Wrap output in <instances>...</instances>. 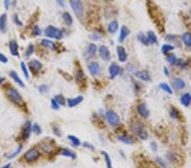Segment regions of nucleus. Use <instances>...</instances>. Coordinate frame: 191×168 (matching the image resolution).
Instances as JSON below:
<instances>
[{"label": "nucleus", "mask_w": 191, "mask_h": 168, "mask_svg": "<svg viewBox=\"0 0 191 168\" xmlns=\"http://www.w3.org/2000/svg\"><path fill=\"white\" fill-rule=\"evenodd\" d=\"M151 148L152 149V150L154 151V152H156V151L157 150V145H156V144L155 142H151Z\"/></svg>", "instance_id": "5fc2aeb1"}, {"label": "nucleus", "mask_w": 191, "mask_h": 168, "mask_svg": "<svg viewBox=\"0 0 191 168\" xmlns=\"http://www.w3.org/2000/svg\"><path fill=\"white\" fill-rule=\"evenodd\" d=\"M134 76L138 79L144 81V82H149L151 80V76L147 71H138V72H135Z\"/></svg>", "instance_id": "f3484780"}, {"label": "nucleus", "mask_w": 191, "mask_h": 168, "mask_svg": "<svg viewBox=\"0 0 191 168\" xmlns=\"http://www.w3.org/2000/svg\"><path fill=\"white\" fill-rule=\"evenodd\" d=\"M60 154L64 156H66V157H69V158H71V159H76V154L72 150H71L70 149H67V148H65V149H62L60 150Z\"/></svg>", "instance_id": "393cba45"}, {"label": "nucleus", "mask_w": 191, "mask_h": 168, "mask_svg": "<svg viewBox=\"0 0 191 168\" xmlns=\"http://www.w3.org/2000/svg\"><path fill=\"white\" fill-rule=\"evenodd\" d=\"M83 78V73L82 71H79L76 73V80L77 81H82Z\"/></svg>", "instance_id": "603ef678"}, {"label": "nucleus", "mask_w": 191, "mask_h": 168, "mask_svg": "<svg viewBox=\"0 0 191 168\" xmlns=\"http://www.w3.org/2000/svg\"><path fill=\"white\" fill-rule=\"evenodd\" d=\"M99 56H100V58L102 59L103 60H105V61L110 60V59H111V52H110V49H109V48L107 46H105V45L99 46Z\"/></svg>", "instance_id": "0eeeda50"}, {"label": "nucleus", "mask_w": 191, "mask_h": 168, "mask_svg": "<svg viewBox=\"0 0 191 168\" xmlns=\"http://www.w3.org/2000/svg\"><path fill=\"white\" fill-rule=\"evenodd\" d=\"M119 141L122 142L126 144H132L133 143V137H130L128 135H122V136H120L118 137Z\"/></svg>", "instance_id": "c85d7f7f"}, {"label": "nucleus", "mask_w": 191, "mask_h": 168, "mask_svg": "<svg viewBox=\"0 0 191 168\" xmlns=\"http://www.w3.org/2000/svg\"><path fill=\"white\" fill-rule=\"evenodd\" d=\"M41 44L43 46H44L45 48L47 49H49L50 50H56V46L54 44V43H53L52 41H50L49 39H43Z\"/></svg>", "instance_id": "5701e85b"}, {"label": "nucleus", "mask_w": 191, "mask_h": 168, "mask_svg": "<svg viewBox=\"0 0 191 168\" xmlns=\"http://www.w3.org/2000/svg\"><path fill=\"white\" fill-rule=\"evenodd\" d=\"M54 99L56 100V102L58 103L59 105H65V104H66V99H65V98L63 97V95L61 94H58V95H56L55 97H54Z\"/></svg>", "instance_id": "c9c22d12"}, {"label": "nucleus", "mask_w": 191, "mask_h": 168, "mask_svg": "<svg viewBox=\"0 0 191 168\" xmlns=\"http://www.w3.org/2000/svg\"><path fill=\"white\" fill-rule=\"evenodd\" d=\"M130 33V31L128 27L126 26H122L121 28V31H120V36H119V42L120 43H123L126 38L128 37V36L129 35Z\"/></svg>", "instance_id": "aec40b11"}, {"label": "nucleus", "mask_w": 191, "mask_h": 168, "mask_svg": "<svg viewBox=\"0 0 191 168\" xmlns=\"http://www.w3.org/2000/svg\"><path fill=\"white\" fill-rule=\"evenodd\" d=\"M102 155H104V157H105V163H106L107 168H113L110 155H108L106 152H105V151H102Z\"/></svg>", "instance_id": "72a5a7b5"}, {"label": "nucleus", "mask_w": 191, "mask_h": 168, "mask_svg": "<svg viewBox=\"0 0 191 168\" xmlns=\"http://www.w3.org/2000/svg\"><path fill=\"white\" fill-rule=\"evenodd\" d=\"M190 14H191V9H190Z\"/></svg>", "instance_id": "e2e57ef3"}, {"label": "nucleus", "mask_w": 191, "mask_h": 168, "mask_svg": "<svg viewBox=\"0 0 191 168\" xmlns=\"http://www.w3.org/2000/svg\"><path fill=\"white\" fill-rule=\"evenodd\" d=\"M175 47L172 44H163L161 46V53H167L172 51V50H174Z\"/></svg>", "instance_id": "2f4dec72"}, {"label": "nucleus", "mask_w": 191, "mask_h": 168, "mask_svg": "<svg viewBox=\"0 0 191 168\" xmlns=\"http://www.w3.org/2000/svg\"><path fill=\"white\" fill-rule=\"evenodd\" d=\"M9 52L10 53L13 55V56H16V57H19V46H18V44L16 41L15 40H12L9 42Z\"/></svg>", "instance_id": "4468645a"}, {"label": "nucleus", "mask_w": 191, "mask_h": 168, "mask_svg": "<svg viewBox=\"0 0 191 168\" xmlns=\"http://www.w3.org/2000/svg\"><path fill=\"white\" fill-rule=\"evenodd\" d=\"M62 19H63V21H64V23H65L66 26H71V24H72V22H73L72 17H71V15L68 13V12H65V13H63Z\"/></svg>", "instance_id": "bb28decb"}, {"label": "nucleus", "mask_w": 191, "mask_h": 168, "mask_svg": "<svg viewBox=\"0 0 191 168\" xmlns=\"http://www.w3.org/2000/svg\"><path fill=\"white\" fill-rule=\"evenodd\" d=\"M8 61H9L8 58L6 57L4 53H0V62H2L4 64H6V63H8Z\"/></svg>", "instance_id": "49530a36"}, {"label": "nucleus", "mask_w": 191, "mask_h": 168, "mask_svg": "<svg viewBox=\"0 0 191 168\" xmlns=\"http://www.w3.org/2000/svg\"><path fill=\"white\" fill-rule=\"evenodd\" d=\"M116 52H117V56H118V60L120 62H126L128 60V53L126 52V49L124 47L122 46H117L116 47Z\"/></svg>", "instance_id": "1a4fd4ad"}, {"label": "nucleus", "mask_w": 191, "mask_h": 168, "mask_svg": "<svg viewBox=\"0 0 191 168\" xmlns=\"http://www.w3.org/2000/svg\"><path fill=\"white\" fill-rule=\"evenodd\" d=\"M83 146H84L85 148H88V149L91 150H94L93 145H92L91 144H89L88 142H84V143H83Z\"/></svg>", "instance_id": "3c124183"}, {"label": "nucleus", "mask_w": 191, "mask_h": 168, "mask_svg": "<svg viewBox=\"0 0 191 168\" xmlns=\"http://www.w3.org/2000/svg\"><path fill=\"white\" fill-rule=\"evenodd\" d=\"M101 35L100 34H98V33H93L91 35H89V38L90 39L93 40V41H99V40L101 39Z\"/></svg>", "instance_id": "79ce46f5"}, {"label": "nucleus", "mask_w": 191, "mask_h": 168, "mask_svg": "<svg viewBox=\"0 0 191 168\" xmlns=\"http://www.w3.org/2000/svg\"><path fill=\"white\" fill-rule=\"evenodd\" d=\"M39 156H40L39 151L36 150V149H31L24 155V158L27 162H33V161H35L38 159Z\"/></svg>", "instance_id": "423d86ee"}, {"label": "nucleus", "mask_w": 191, "mask_h": 168, "mask_svg": "<svg viewBox=\"0 0 191 168\" xmlns=\"http://www.w3.org/2000/svg\"><path fill=\"white\" fill-rule=\"evenodd\" d=\"M57 4L61 7H65V1L64 0H56Z\"/></svg>", "instance_id": "4d7b16f0"}, {"label": "nucleus", "mask_w": 191, "mask_h": 168, "mask_svg": "<svg viewBox=\"0 0 191 168\" xmlns=\"http://www.w3.org/2000/svg\"><path fill=\"white\" fill-rule=\"evenodd\" d=\"M5 81V78L3 76H0V85L3 83V82Z\"/></svg>", "instance_id": "052dcab7"}, {"label": "nucleus", "mask_w": 191, "mask_h": 168, "mask_svg": "<svg viewBox=\"0 0 191 168\" xmlns=\"http://www.w3.org/2000/svg\"><path fill=\"white\" fill-rule=\"evenodd\" d=\"M31 129H32V131H33L36 134H37V135H39V134L42 133V129H41L40 126L37 123L33 124V126L31 127Z\"/></svg>", "instance_id": "ea45409f"}, {"label": "nucleus", "mask_w": 191, "mask_h": 168, "mask_svg": "<svg viewBox=\"0 0 191 168\" xmlns=\"http://www.w3.org/2000/svg\"><path fill=\"white\" fill-rule=\"evenodd\" d=\"M83 101V96H77L76 98H71V99H67V105L68 106L73 108V107L78 105L80 103Z\"/></svg>", "instance_id": "2eb2a0df"}, {"label": "nucleus", "mask_w": 191, "mask_h": 168, "mask_svg": "<svg viewBox=\"0 0 191 168\" xmlns=\"http://www.w3.org/2000/svg\"><path fill=\"white\" fill-rule=\"evenodd\" d=\"M7 28V15L6 14H3L0 16V30L2 32H5Z\"/></svg>", "instance_id": "4be33fe9"}, {"label": "nucleus", "mask_w": 191, "mask_h": 168, "mask_svg": "<svg viewBox=\"0 0 191 168\" xmlns=\"http://www.w3.org/2000/svg\"><path fill=\"white\" fill-rule=\"evenodd\" d=\"M51 107H52L53 110H55V111H57V110L60 109V105L56 102V100H55L54 99H53L51 100Z\"/></svg>", "instance_id": "37998d69"}, {"label": "nucleus", "mask_w": 191, "mask_h": 168, "mask_svg": "<svg viewBox=\"0 0 191 168\" xmlns=\"http://www.w3.org/2000/svg\"><path fill=\"white\" fill-rule=\"evenodd\" d=\"M105 118H106L108 123L110 124L112 127H116L120 123V118L118 115L116 114L115 111H108L105 113Z\"/></svg>", "instance_id": "39448f33"}, {"label": "nucleus", "mask_w": 191, "mask_h": 168, "mask_svg": "<svg viewBox=\"0 0 191 168\" xmlns=\"http://www.w3.org/2000/svg\"><path fill=\"white\" fill-rule=\"evenodd\" d=\"M167 61H168L171 65H175L176 62H177V58H176L175 54H173V53L169 54L168 56H167Z\"/></svg>", "instance_id": "58836bf2"}, {"label": "nucleus", "mask_w": 191, "mask_h": 168, "mask_svg": "<svg viewBox=\"0 0 191 168\" xmlns=\"http://www.w3.org/2000/svg\"><path fill=\"white\" fill-rule=\"evenodd\" d=\"M117 29H118V22H117V21H111L110 24H109V26H108V31L111 33V34H113V33H115L116 31H117Z\"/></svg>", "instance_id": "cd10ccee"}, {"label": "nucleus", "mask_w": 191, "mask_h": 168, "mask_svg": "<svg viewBox=\"0 0 191 168\" xmlns=\"http://www.w3.org/2000/svg\"><path fill=\"white\" fill-rule=\"evenodd\" d=\"M45 35L50 38L54 39H61L63 37V31L57 27L53 26H49L45 30Z\"/></svg>", "instance_id": "7ed1b4c3"}, {"label": "nucleus", "mask_w": 191, "mask_h": 168, "mask_svg": "<svg viewBox=\"0 0 191 168\" xmlns=\"http://www.w3.org/2000/svg\"><path fill=\"white\" fill-rule=\"evenodd\" d=\"M31 132V123L30 121H27L22 129V137L23 139H27L28 137H30V134Z\"/></svg>", "instance_id": "ddd939ff"}, {"label": "nucleus", "mask_w": 191, "mask_h": 168, "mask_svg": "<svg viewBox=\"0 0 191 168\" xmlns=\"http://www.w3.org/2000/svg\"><path fill=\"white\" fill-rule=\"evenodd\" d=\"M175 39H177V36L167 35L166 37V40H167V41H169V42H173Z\"/></svg>", "instance_id": "8fccbe9b"}, {"label": "nucleus", "mask_w": 191, "mask_h": 168, "mask_svg": "<svg viewBox=\"0 0 191 168\" xmlns=\"http://www.w3.org/2000/svg\"><path fill=\"white\" fill-rule=\"evenodd\" d=\"M97 52V46L94 44H90L88 46L85 52V56L86 58H93Z\"/></svg>", "instance_id": "f8f14e48"}, {"label": "nucleus", "mask_w": 191, "mask_h": 168, "mask_svg": "<svg viewBox=\"0 0 191 168\" xmlns=\"http://www.w3.org/2000/svg\"><path fill=\"white\" fill-rule=\"evenodd\" d=\"M33 34L35 36H40L42 34V31H41L40 27L38 26H36L34 27V31H33Z\"/></svg>", "instance_id": "de8ad7c7"}, {"label": "nucleus", "mask_w": 191, "mask_h": 168, "mask_svg": "<svg viewBox=\"0 0 191 168\" xmlns=\"http://www.w3.org/2000/svg\"><path fill=\"white\" fill-rule=\"evenodd\" d=\"M172 83H173V88L176 90H182L185 88V82H184V81L181 78H178V77H176V78H174L173 80V82H172Z\"/></svg>", "instance_id": "dca6fc26"}, {"label": "nucleus", "mask_w": 191, "mask_h": 168, "mask_svg": "<svg viewBox=\"0 0 191 168\" xmlns=\"http://www.w3.org/2000/svg\"><path fill=\"white\" fill-rule=\"evenodd\" d=\"M21 150H22V146L19 145L18 146L17 149H16V150L14 151L13 153H11L10 155H7V158L10 160V159H13V158H15V157H16V156L20 154V152L21 151Z\"/></svg>", "instance_id": "f704fd0d"}, {"label": "nucleus", "mask_w": 191, "mask_h": 168, "mask_svg": "<svg viewBox=\"0 0 191 168\" xmlns=\"http://www.w3.org/2000/svg\"><path fill=\"white\" fill-rule=\"evenodd\" d=\"M7 96L9 98V99L11 102H13L14 104L21 105L22 104V98L20 93L17 90L14 88H9L7 89Z\"/></svg>", "instance_id": "f03ea898"}, {"label": "nucleus", "mask_w": 191, "mask_h": 168, "mask_svg": "<svg viewBox=\"0 0 191 168\" xmlns=\"http://www.w3.org/2000/svg\"><path fill=\"white\" fill-rule=\"evenodd\" d=\"M132 129L134 133L137 134L139 138L141 139H144V140H146L148 138V133L145 130V128H144L143 124L141 123H136L132 126Z\"/></svg>", "instance_id": "20e7f679"}, {"label": "nucleus", "mask_w": 191, "mask_h": 168, "mask_svg": "<svg viewBox=\"0 0 191 168\" xmlns=\"http://www.w3.org/2000/svg\"><path fill=\"white\" fill-rule=\"evenodd\" d=\"M10 5V0H5V7L6 10H8Z\"/></svg>", "instance_id": "6e6d98bb"}, {"label": "nucleus", "mask_w": 191, "mask_h": 168, "mask_svg": "<svg viewBox=\"0 0 191 168\" xmlns=\"http://www.w3.org/2000/svg\"><path fill=\"white\" fill-rule=\"evenodd\" d=\"M88 67H89V71L91 75L93 76L99 75V73H100V66H99L98 63L92 62V63L89 64Z\"/></svg>", "instance_id": "9d476101"}, {"label": "nucleus", "mask_w": 191, "mask_h": 168, "mask_svg": "<svg viewBox=\"0 0 191 168\" xmlns=\"http://www.w3.org/2000/svg\"><path fill=\"white\" fill-rule=\"evenodd\" d=\"M146 168H154V167H152V166H147Z\"/></svg>", "instance_id": "680f3d73"}, {"label": "nucleus", "mask_w": 191, "mask_h": 168, "mask_svg": "<svg viewBox=\"0 0 191 168\" xmlns=\"http://www.w3.org/2000/svg\"><path fill=\"white\" fill-rule=\"evenodd\" d=\"M156 161H157L158 163L160 164V166H162V167H164V168L167 167V164H166V162H165L164 160L161 159V158H160V157L156 158Z\"/></svg>", "instance_id": "09e8293b"}, {"label": "nucleus", "mask_w": 191, "mask_h": 168, "mask_svg": "<svg viewBox=\"0 0 191 168\" xmlns=\"http://www.w3.org/2000/svg\"><path fill=\"white\" fill-rule=\"evenodd\" d=\"M121 73V68L116 63H112L109 67V74L111 79L116 78L117 76Z\"/></svg>", "instance_id": "6e6552de"}, {"label": "nucleus", "mask_w": 191, "mask_h": 168, "mask_svg": "<svg viewBox=\"0 0 191 168\" xmlns=\"http://www.w3.org/2000/svg\"><path fill=\"white\" fill-rule=\"evenodd\" d=\"M164 72L166 76H169V71H168V69L167 68V67H164Z\"/></svg>", "instance_id": "13d9d810"}, {"label": "nucleus", "mask_w": 191, "mask_h": 168, "mask_svg": "<svg viewBox=\"0 0 191 168\" xmlns=\"http://www.w3.org/2000/svg\"><path fill=\"white\" fill-rule=\"evenodd\" d=\"M13 21H14V22L15 23L17 26H22V22L19 20V16H18L17 15H14Z\"/></svg>", "instance_id": "c03bdc74"}, {"label": "nucleus", "mask_w": 191, "mask_h": 168, "mask_svg": "<svg viewBox=\"0 0 191 168\" xmlns=\"http://www.w3.org/2000/svg\"><path fill=\"white\" fill-rule=\"evenodd\" d=\"M21 68L23 74H24V76H26V78H27V79H29V73H28L27 67V66H26V64H25L23 61L21 63Z\"/></svg>", "instance_id": "4c0bfd02"}, {"label": "nucleus", "mask_w": 191, "mask_h": 168, "mask_svg": "<svg viewBox=\"0 0 191 168\" xmlns=\"http://www.w3.org/2000/svg\"><path fill=\"white\" fill-rule=\"evenodd\" d=\"M183 42L186 47H191V33L190 32H185L183 33L182 37Z\"/></svg>", "instance_id": "a878e982"}, {"label": "nucleus", "mask_w": 191, "mask_h": 168, "mask_svg": "<svg viewBox=\"0 0 191 168\" xmlns=\"http://www.w3.org/2000/svg\"><path fill=\"white\" fill-rule=\"evenodd\" d=\"M53 133H54V134H56V135H57V136H59V137L61 135V134H60V129H59L58 127H53Z\"/></svg>", "instance_id": "864d4df0"}, {"label": "nucleus", "mask_w": 191, "mask_h": 168, "mask_svg": "<svg viewBox=\"0 0 191 168\" xmlns=\"http://www.w3.org/2000/svg\"><path fill=\"white\" fill-rule=\"evenodd\" d=\"M29 66H30V69H31V71L37 72V71H39L42 69L43 65H42V63L39 60H32L29 63Z\"/></svg>", "instance_id": "a211bd4d"}, {"label": "nucleus", "mask_w": 191, "mask_h": 168, "mask_svg": "<svg viewBox=\"0 0 191 168\" xmlns=\"http://www.w3.org/2000/svg\"><path fill=\"white\" fill-rule=\"evenodd\" d=\"M138 40L142 44L145 45H149L150 44V42H149V39H148V37H147V36H145L143 32H139L138 34Z\"/></svg>", "instance_id": "c756f323"}, {"label": "nucleus", "mask_w": 191, "mask_h": 168, "mask_svg": "<svg viewBox=\"0 0 191 168\" xmlns=\"http://www.w3.org/2000/svg\"><path fill=\"white\" fill-rule=\"evenodd\" d=\"M68 139L71 141V144L76 147H78L81 144V142L79 140V138L77 137H76L74 135H68Z\"/></svg>", "instance_id": "7c9ffc66"}, {"label": "nucleus", "mask_w": 191, "mask_h": 168, "mask_svg": "<svg viewBox=\"0 0 191 168\" xmlns=\"http://www.w3.org/2000/svg\"><path fill=\"white\" fill-rule=\"evenodd\" d=\"M70 5L73 12L78 18H82L84 14V6L82 0H70Z\"/></svg>", "instance_id": "f257e3e1"}, {"label": "nucleus", "mask_w": 191, "mask_h": 168, "mask_svg": "<svg viewBox=\"0 0 191 168\" xmlns=\"http://www.w3.org/2000/svg\"><path fill=\"white\" fill-rule=\"evenodd\" d=\"M34 46L32 44H29V46L27 47V52H26V55H27V57H29V56H31L32 53H34Z\"/></svg>", "instance_id": "a19ab883"}, {"label": "nucleus", "mask_w": 191, "mask_h": 168, "mask_svg": "<svg viewBox=\"0 0 191 168\" xmlns=\"http://www.w3.org/2000/svg\"><path fill=\"white\" fill-rule=\"evenodd\" d=\"M48 89H49L48 86H47V85H45V84H43V85L39 86V91H40V93H46V92L48 91Z\"/></svg>", "instance_id": "a18cd8bd"}, {"label": "nucleus", "mask_w": 191, "mask_h": 168, "mask_svg": "<svg viewBox=\"0 0 191 168\" xmlns=\"http://www.w3.org/2000/svg\"><path fill=\"white\" fill-rule=\"evenodd\" d=\"M180 101L183 106L188 107L191 103V94L189 93H185L183 94L180 99Z\"/></svg>", "instance_id": "412c9836"}, {"label": "nucleus", "mask_w": 191, "mask_h": 168, "mask_svg": "<svg viewBox=\"0 0 191 168\" xmlns=\"http://www.w3.org/2000/svg\"><path fill=\"white\" fill-rule=\"evenodd\" d=\"M137 111H138V115H140L143 118H148L150 115V111L147 109L146 105L144 104H140L137 107Z\"/></svg>", "instance_id": "9b49d317"}, {"label": "nucleus", "mask_w": 191, "mask_h": 168, "mask_svg": "<svg viewBox=\"0 0 191 168\" xmlns=\"http://www.w3.org/2000/svg\"><path fill=\"white\" fill-rule=\"evenodd\" d=\"M147 37L149 39V42L151 43V44H158V39L156 37V33L154 31H149L147 32Z\"/></svg>", "instance_id": "b1692460"}, {"label": "nucleus", "mask_w": 191, "mask_h": 168, "mask_svg": "<svg viewBox=\"0 0 191 168\" xmlns=\"http://www.w3.org/2000/svg\"><path fill=\"white\" fill-rule=\"evenodd\" d=\"M160 88L162 89L163 91H165L166 93H168V94H173V93L172 88L169 86L168 84L166 83V82H161V83L160 84Z\"/></svg>", "instance_id": "473e14b6"}, {"label": "nucleus", "mask_w": 191, "mask_h": 168, "mask_svg": "<svg viewBox=\"0 0 191 168\" xmlns=\"http://www.w3.org/2000/svg\"><path fill=\"white\" fill-rule=\"evenodd\" d=\"M170 115H171V117L172 118H173V119H178L179 118V111L177 110V109H175V108H172V110L170 111Z\"/></svg>", "instance_id": "e433bc0d"}, {"label": "nucleus", "mask_w": 191, "mask_h": 168, "mask_svg": "<svg viewBox=\"0 0 191 168\" xmlns=\"http://www.w3.org/2000/svg\"><path fill=\"white\" fill-rule=\"evenodd\" d=\"M1 168H10V164H7V165H5L4 166H2Z\"/></svg>", "instance_id": "bf43d9fd"}, {"label": "nucleus", "mask_w": 191, "mask_h": 168, "mask_svg": "<svg viewBox=\"0 0 191 168\" xmlns=\"http://www.w3.org/2000/svg\"><path fill=\"white\" fill-rule=\"evenodd\" d=\"M9 76H10V77H11L19 86H21V88H25V84L23 82L22 80L21 79V77L19 76V75H18L16 71H11L9 72Z\"/></svg>", "instance_id": "6ab92c4d"}]
</instances>
